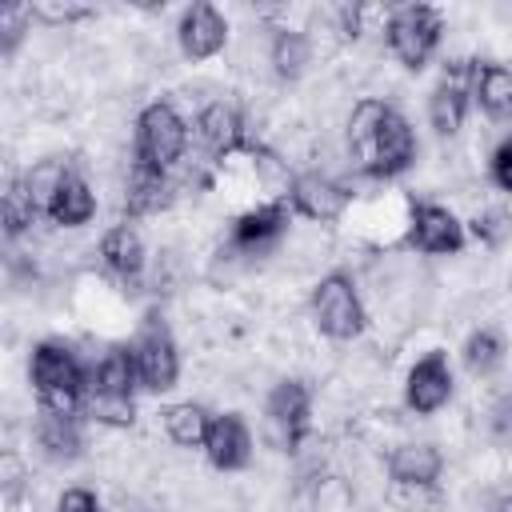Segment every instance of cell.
<instances>
[{"mask_svg": "<svg viewBox=\"0 0 512 512\" xmlns=\"http://www.w3.org/2000/svg\"><path fill=\"white\" fill-rule=\"evenodd\" d=\"M348 148L372 176H396L416 156V136L408 120L380 100H360L348 120Z\"/></svg>", "mask_w": 512, "mask_h": 512, "instance_id": "1", "label": "cell"}, {"mask_svg": "<svg viewBox=\"0 0 512 512\" xmlns=\"http://www.w3.org/2000/svg\"><path fill=\"white\" fill-rule=\"evenodd\" d=\"M28 376H32V388H36V400L40 408L48 412H76L84 404V392H88V372L76 364V356L56 344V340H44L32 348V364H28Z\"/></svg>", "mask_w": 512, "mask_h": 512, "instance_id": "2", "label": "cell"}, {"mask_svg": "<svg viewBox=\"0 0 512 512\" xmlns=\"http://www.w3.org/2000/svg\"><path fill=\"white\" fill-rule=\"evenodd\" d=\"M136 360H132V348H112L92 372H88V392H84V404L96 420L104 424H132V384H136Z\"/></svg>", "mask_w": 512, "mask_h": 512, "instance_id": "3", "label": "cell"}, {"mask_svg": "<svg viewBox=\"0 0 512 512\" xmlns=\"http://www.w3.org/2000/svg\"><path fill=\"white\" fill-rule=\"evenodd\" d=\"M388 48H392V56L404 64V68H424L428 64V56L436 52V44H440V32H444V20H440V12L436 8H428V4H404V8H396L392 16H388Z\"/></svg>", "mask_w": 512, "mask_h": 512, "instance_id": "4", "label": "cell"}, {"mask_svg": "<svg viewBox=\"0 0 512 512\" xmlns=\"http://www.w3.org/2000/svg\"><path fill=\"white\" fill-rule=\"evenodd\" d=\"M312 316H316V328L324 336H332V340L360 336L364 332V320H368L364 316V304H360V296L352 288V280L340 276V272H332V276H324L316 284V292H312Z\"/></svg>", "mask_w": 512, "mask_h": 512, "instance_id": "5", "label": "cell"}, {"mask_svg": "<svg viewBox=\"0 0 512 512\" xmlns=\"http://www.w3.org/2000/svg\"><path fill=\"white\" fill-rule=\"evenodd\" d=\"M132 360H136V376L144 388L152 392H168L176 388L180 376V356H176V340L168 332V324L160 316H148L132 340Z\"/></svg>", "mask_w": 512, "mask_h": 512, "instance_id": "6", "label": "cell"}, {"mask_svg": "<svg viewBox=\"0 0 512 512\" xmlns=\"http://www.w3.org/2000/svg\"><path fill=\"white\" fill-rule=\"evenodd\" d=\"M184 144H188V124L180 120V112L172 104H148L140 112V124H136V160L144 164H156V168H168L184 156Z\"/></svg>", "mask_w": 512, "mask_h": 512, "instance_id": "7", "label": "cell"}, {"mask_svg": "<svg viewBox=\"0 0 512 512\" xmlns=\"http://www.w3.org/2000/svg\"><path fill=\"white\" fill-rule=\"evenodd\" d=\"M452 396V368H448V356L440 348L424 352L412 368H408V380H404V400L412 412L428 416L436 408H444Z\"/></svg>", "mask_w": 512, "mask_h": 512, "instance_id": "8", "label": "cell"}, {"mask_svg": "<svg viewBox=\"0 0 512 512\" xmlns=\"http://www.w3.org/2000/svg\"><path fill=\"white\" fill-rule=\"evenodd\" d=\"M468 96H472V68L464 60H456L452 68H444V80L432 88V100H428V116H432V128L440 136L460 132L464 112H468Z\"/></svg>", "mask_w": 512, "mask_h": 512, "instance_id": "9", "label": "cell"}, {"mask_svg": "<svg viewBox=\"0 0 512 512\" xmlns=\"http://www.w3.org/2000/svg\"><path fill=\"white\" fill-rule=\"evenodd\" d=\"M176 40H180V52H184L188 60H208V56H216V52L224 48L228 24H224V16H220L212 4H192V8H184V16H180Z\"/></svg>", "mask_w": 512, "mask_h": 512, "instance_id": "10", "label": "cell"}, {"mask_svg": "<svg viewBox=\"0 0 512 512\" xmlns=\"http://www.w3.org/2000/svg\"><path fill=\"white\" fill-rule=\"evenodd\" d=\"M408 240L420 252H460L464 224L440 204H416L412 208V224H408Z\"/></svg>", "mask_w": 512, "mask_h": 512, "instance_id": "11", "label": "cell"}, {"mask_svg": "<svg viewBox=\"0 0 512 512\" xmlns=\"http://www.w3.org/2000/svg\"><path fill=\"white\" fill-rule=\"evenodd\" d=\"M204 452H208L212 468H220V472H236V468H244V464H248V456H252L248 424H244L236 412L212 416V424H208V440H204Z\"/></svg>", "mask_w": 512, "mask_h": 512, "instance_id": "12", "label": "cell"}, {"mask_svg": "<svg viewBox=\"0 0 512 512\" xmlns=\"http://www.w3.org/2000/svg\"><path fill=\"white\" fill-rule=\"evenodd\" d=\"M268 416H272V424L280 428L284 444L296 448V444L304 440L308 416H312V396H308V388H304L300 380H280V384L272 388V396H268Z\"/></svg>", "mask_w": 512, "mask_h": 512, "instance_id": "13", "label": "cell"}, {"mask_svg": "<svg viewBox=\"0 0 512 512\" xmlns=\"http://www.w3.org/2000/svg\"><path fill=\"white\" fill-rule=\"evenodd\" d=\"M288 196H292V208H296L300 216H308V220H336V216L344 212V204H348V192H344L336 180L320 176V172L296 176Z\"/></svg>", "mask_w": 512, "mask_h": 512, "instance_id": "14", "label": "cell"}, {"mask_svg": "<svg viewBox=\"0 0 512 512\" xmlns=\"http://www.w3.org/2000/svg\"><path fill=\"white\" fill-rule=\"evenodd\" d=\"M44 212H48L52 224H60V228H80V224H88L92 212H96L92 188H88L76 172H64V176L56 180L52 196L44 200Z\"/></svg>", "mask_w": 512, "mask_h": 512, "instance_id": "15", "label": "cell"}, {"mask_svg": "<svg viewBox=\"0 0 512 512\" xmlns=\"http://www.w3.org/2000/svg\"><path fill=\"white\" fill-rule=\"evenodd\" d=\"M288 224V204L284 200H272V204H256L248 208L244 216H236L232 224V244L236 248H248V252H260L268 248Z\"/></svg>", "mask_w": 512, "mask_h": 512, "instance_id": "16", "label": "cell"}, {"mask_svg": "<svg viewBox=\"0 0 512 512\" xmlns=\"http://www.w3.org/2000/svg\"><path fill=\"white\" fill-rule=\"evenodd\" d=\"M444 456L436 452V444H400L388 460V472L396 484L404 488H432L440 480Z\"/></svg>", "mask_w": 512, "mask_h": 512, "instance_id": "17", "label": "cell"}, {"mask_svg": "<svg viewBox=\"0 0 512 512\" xmlns=\"http://www.w3.org/2000/svg\"><path fill=\"white\" fill-rule=\"evenodd\" d=\"M196 132H200L204 148L216 152V156H228L244 144V120L232 104H208L196 120Z\"/></svg>", "mask_w": 512, "mask_h": 512, "instance_id": "18", "label": "cell"}, {"mask_svg": "<svg viewBox=\"0 0 512 512\" xmlns=\"http://www.w3.org/2000/svg\"><path fill=\"white\" fill-rule=\"evenodd\" d=\"M100 260H104V268H108L112 276L136 280L140 268H144V244H140L136 228H128V224L108 228L104 240H100Z\"/></svg>", "mask_w": 512, "mask_h": 512, "instance_id": "19", "label": "cell"}, {"mask_svg": "<svg viewBox=\"0 0 512 512\" xmlns=\"http://www.w3.org/2000/svg\"><path fill=\"white\" fill-rule=\"evenodd\" d=\"M168 192H172V188H168L164 168L136 160V164H132V172H128V196H124V208H128L132 216L156 212V208H164V204H168Z\"/></svg>", "mask_w": 512, "mask_h": 512, "instance_id": "20", "label": "cell"}, {"mask_svg": "<svg viewBox=\"0 0 512 512\" xmlns=\"http://www.w3.org/2000/svg\"><path fill=\"white\" fill-rule=\"evenodd\" d=\"M472 96L488 116H508L512 112V68L504 64L472 68Z\"/></svg>", "mask_w": 512, "mask_h": 512, "instance_id": "21", "label": "cell"}, {"mask_svg": "<svg viewBox=\"0 0 512 512\" xmlns=\"http://www.w3.org/2000/svg\"><path fill=\"white\" fill-rule=\"evenodd\" d=\"M36 440H40V448H44L52 460H72V456H80V432H76V424H72L68 412H48V408H40Z\"/></svg>", "mask_w": 512, "mask_h": 512, "instance_id": "22", "label": "cell"}, {"mask_svg": "<svg viewBox=\"0 0 512 512\" xmlns=\"http://www.w3.org/2000/svg\"><path fill=\"white\" fill-rule=\"evenodd\" d=\"M208 424H212V416L200 408V404H172L168 412H164V428H168V436L180 444V448H204V440H208Z\"/></svg>", "mask_w": 512, "mask_h": 512, "instance_id": "23", "label": "cell"}, {"mask_svg": "<svg viewBox=\"0 0 512 512\" xmlns=\"http://www.w3.org/2000/svg\"><path fill=\"white\" fill-rule=\"evenodd\" d=\"M500 360H504V340L492 328H480V332H472L464 340V364H468V372L488 376V372L500 368Z\"/></svg>", "mask_w": 512, "mask_h": 512, "instance_id": "24", "label": "cell"}, {"mask_svg": "<svg viewBox=\"0 0 512 512\" xmlns=\"http://www.w3.org/2000/svg\"><path fill=\"white\" fill-rule=\"evenodd\" d=\"M308 40L300 36V32H276V40H272V68H276V76L280 80H296L300 72H304V64H308Z\"/></svg>", "mask_w": 512, "mask_h": 512, "instance_id": "25", "label": "cell"}, {"mask_svg": "<svg viewBox=\"0 0 512 512\" xmlns=\"http://www.w3.org/2000/svg\"><path fill=\"white\" fill-rule=\"evenodd\" d=\"M32 220H36V192L28 180H12L4 192V232L20 236Z\"/></svg>", "mask_w": 512, "mask_h": 512, "instance_id": "26", "label": "cell"}, {"mask_svg": "<svg viewBox=\"0 0 512 512\" xmlns=\"http://www.w3.org/2000/svg\"><path fill=\"white\" fill-rule=\"evenodd\" d=\"M36 12H32V4H4L0 8V32H4V52H12L16 44H20V36H24V28H28V20H32Z\"/></svg>", "mask_w": 512, "mask_h": 512, "instance_id": "27", "label": "cell"}, {"mask_svg": "<svg viewBox=\"0 0 512 512\" xmlns=\"http://www.w3.org/2000/svg\"><path fill=\"white\" fill-rule=\"evenodd\" d=\"M56 512H100V500H96L88 488H68V492L56 500Z\"/></svg>", "mask_w": 512, "mask_h": 512, "instance_id": "28", "label": "cell"}, {"mask_svg": "<svg viewBox=\"0 0 512 512\" xmlns=\"http://www.w3.org/2000/svg\"><path fill=\"white\" fill-rule=\"evenodd\" d=\"M492 180H496L504 192H512V136L492 152Z\"/></svg>", "mask_w": 512, "mask_h": 512, "instance_id": "29", "label": "cell"}, {"mask_svg": "<svg viewBox=\"0 0 512 512\" xmlns=\"http://www.w3.org/2000/svg\"><path fill=\"white\" fill-rule=\"evenodd\" d=\"M472 232H476V240L496 244V240L504 236V216H500V212H484V216L472 220Z\"/></svg>", "mask_w": 512, "mask_h": 512, "instance_id": "30", "label": "cell"}, {"mask_svg": "<svg viewBox=\"0 0 512 512\" xmlns=\"http://www.w3.org/2000/svg\"><path fill=\"white\" fill-rule=\"evenodd\" d=\"M32 12L44 16V20H80V16H88L84 4H64V8H60V4H36Z\"/></svg>", "mask_w": 512, "mask_h": 512, "instance_id": "31", "label": "cell"}, {"mask_svg": "<svg viewBox=\"0 0 512 512\" xmlns=\"http://www.w3.org/2000/svg\"><path fill=\"white\" fill-rule=\"evenodd\" d=\"M492 428H496V436H512V396H504V400L496 404V412H492Z\"/></svg>", "mask_w": 512, "mask_h": 512, "instance_id": "32", "label": "cell"}]
</instances>
